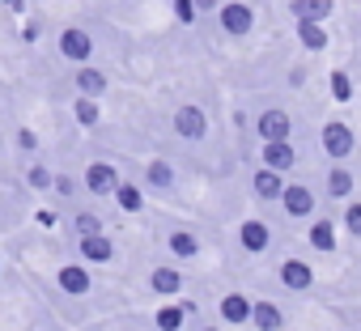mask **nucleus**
<instances>
[{
    "label": "nucleus",
    "instance_id": "f257e3e1",
    "mask_svg": "<svg viewBox=\"0 0 361 331\" xmlns=\"http://www.w3.org/2000/svg\"><path fill=\"white\" fill-rule=\"evenodd\" d=\"M174 132H178V136H188V140H200V136L209 132L204 111H200V106H178V115H174Z\"/></svg>",
    "mask_w": 361,
    "mask_h": 331
},
{
    "label": "nucleus",
    "instance_id": "f03ea898",
    "mask_svg": "<svg viewBox=\"0 0 361 331\" xmlns=\"http://www.w3.org/2000/svg\"><path fill=\"white\" fill-rule=\"evenodd\" d=\"M323 149H327L331 157H348V153H353V132H348L344 123H327V127H323Z\"/></svg>",
    "mask_w": 361,
    "mask_h": 331
},
{
    "label": "nucleus",
    "instance_id": "7ed1b4c3",
    "mask_svg": "<svg viewBox=\"0 0 361 331\" xmlns=\"http://www.w3.org/2000/svg\"><path fill=\"white\" fill-rule=\"evenodd\" d=\"M85 187L94 192V196H111V192H119V175L111 170V166H90V175H85Z\"/></svg>",
    "mask_w": 361,
    "mask_h": 331
},
{
    "label": "nucleus",
    "instance_id": "20e7f679",
    "mask_svg": "<svg viewBox=\"0 0 361 331\" xmlns=\"http://www.w3.org/2000/svg\"><path fill=\"white\" fill-rule=\"evenodd\" d=\"M60 51H64L68 60H90L94 43H90V35H85V30H64V35H60Z\"/></svg>",
    "mask_w": 361,
    "mask_h": 331
},
{
    "label": "nucleus",
    "instance_id": "39448f33",
    "mask_svg": "<svg viewBox=\"0 0 361 331\" xmlns=\"http://www.w3.org/2000/svg\"><path fill=\"white\" fill-rule=\"evenodd\" d=\"M251 22H255V18H251L247 5H226V9H221V26H226V35H247Z\"/></svg>",
    "mask_w": 361,
    "mask_h": 331
},
{
    "label": "nucleus",
    "instance_id": "423d86ee",
    "mask_svg": "<svg viewBox=\"0 0 361 331\" xmlns=\"http://www.w3.org/2000/svg\"><path fill=\"white\" fill-rule=\"evenodd\" d=\"M264 166H272V170H289V166H293L289 140H268V144H264Z\"/></svg>",
    "mask_w": 361,
    "mask_h": 331
},
{
    "label": "nucleus",
    "instance_id": "0eeeda50",
    "mask_svg": "<svg viewBox=\"0 0 361 331\" xmlns=\"http://www.w3.org/2000/svg\"><path fill=\"white\" fill-rule=\"evenodd\" d=\"M331 13V0H293V18L298 22H323Z\"/></svg>",
    "mask_w": 361,
    "mask_h": 331
},
{
    "label": "nucleus",
    "instance_id": "6e6552de",
    "mask_svg": "<svg viewBox=\"0 0 361 331\" xmlns=\"http://www.w3.org/2000/svg\"><path fill=\"white\" fill-rule=\"evenodd\" d=\"M259 132H264V140H285L289 136V115L285 111H268L259 119Z\"/></svg>",
    "mask_w": 361,
    "mask_h": 331
},
{
    "label": "nucleus",
    "instance_id": "1a4fd4ad",
    "mask_svg": "<svg viewBox=\"0 0 361 331\" xmlns=\"http://www.w3.org/2000/svg\"><path fill=\"white\" fill-rule=\"evenodd\" d=\"M251 310H255V306H251L243 293H230V297L221 301V318H226V323H247V318H251Z\"/></svg>",
    "mask_w": 361,
    "mask_h": 331
},
{
    "label": "nucleus",
    "instance_id": "9d476101",
    "mask_svg": "<svg viewBox=\"0 0 361 331\" xmlns=\"http://www.w3.org/2000/svg\"><path fill=\"white\" fill-rule=\"evenodd\" d=\"M255 192H259L264 200H276V196H285L281 170H272V166H268V170H259V175H255Z\"/></svg>",
    "mask_w": 361,
    "mask_h": 331
},
{
    "label": "nucleus",
    "instance_id": "9b49d317",
    "mask_svg": "<svg viewBox=\"0 0 361 331\" xmlns=\"http://www.w3.org/2000/svg\"><path fill=\"white\" fill-rule=\"evenodd\" d=\"M285 208H289L293 217H306V213L314 208V196H310L306 187H285Z\"/></svg>",
    "mask_w": 361,
    "mask_h": 331
},
{
    "label": "nucleus",
    "instance_id": "f8f14e48",
    "mask_svg": "<svg viewBox=\"0 0 361 331\" xmlns=\"http://www.w3.org/2000/svg\"><path fill=\"white\" fill-rule=\"evenodd\" d=\"M268 242H272V234H268L264 221H247V225H243V246H247V251H264Z\"/></svg>",
    "mask_w": 361,
    "mask_h": 331
},
{
    "label": "nucleus",
    "instance_id": "ddd939ff",
    "mask_svg": "<svg viewBox=\"0 0 361 331\" xmlns=\"http://www.w3.org/2000/svg\"><path fill=\"white\" fill-rule=\"evenodd\" d=\"M81 255L94 259V263H106V259H111V242H106L102 234H90V238H81Z\"/></svg>",
    "mask_w": 361,
    "mask_h": 331
},
{
    "label": "nucleus",
    "instance_id": "4468645a",
    "mask_svg": "<svg viewBox=\"0 0 361 331\" xmlns=\"http://www.w3.org/2000/svg\"><path fill=\"white\" fill-rule=\"evenodd\" d=\"M281 280H285L289 289H310V268L298 263V259H289V263L281 268Z\"/></svg>",
    "mask_w": 361,
    "mask_h": 331
},
{
    "label": "nucleus",
    "instance_id": "2eb2a0df",
    "mask_svg": "<svg viewBox=\"0 0 361 331\" xmlns=\"http://www.w3.org/2000/svg\"><path fill=\"white\" fill-rule=\"evenodd\" d=\"M298 39H302L310 51H323V47H327V35H323L319 22H298Z\"/></svg>",
    "mask_w": 361,
    "mask_h": 331
},
{
    "label": "nucleus",
    "instance_id": "dca6fc26",
    "mask_svg": "<svg viewBox=\"0 0 361 331\" xmlns=\"http://www.w3.org/2000/svg\"><path fill=\"white\" fill-rule=\"evenodd\" d=\"M77 85H81V94H85V98H98V94L106 89V77H102V73H94V68H81V73H77Z\"/></svg>",
    "mask_w": 361,
    "mask_h": 331
},
{
    "label": "nucleus",
    "instance_id": "f3484780",
    "mask_svg": "<svg viewBox=\"0 0 361 331\" xmlns=\"http://www.w3.org/2000/svg\"><path fill=\"white\" fill-rule=\"evenodd\" d=\"M149 285H153V293H174L183 280H178V272H174V268H157V272L149 276Z\"/></svg>",
    "mask_w": 361,
    "mask_h": 331
},
{
    "label": "nucleus",
    "instance_id": "a211bd4d",
    "mask_svg": "<svg viewBox=\"0 0 361 331\" xmlns=\"http://www.w3.org/2000/svg\"><path fill=\"white\" fill-rule=\"evenodd\" d=\"M251 318H255V327H264V331H276V327H281V310L268 306V301H259V306L251 310Z\"/></svg>",
    "mask_w": 361,
    "mask_h": 331
},
{
    "label": "nucleus",
    "instance_id": "6ab92c4d",
    "mask_svg": "<svg viewBox=\"0 0 361 331\" xmlns=\"http://www.w3.org/2000/svg\"><path fill=\"white\" fill-rule=\"evenodd\" d=\"M60 285H64L68 293H85V289H90V276H85L81 268H64V272H60Z\"/></svg>",
    "mask_w": 361,
    "mask_h": 331
},
{
    "label": "nucleus",
    "instance_id": "aec40b11",
    "mask_svg": "<svg viewBox=\"0 0 361 331\" xmlns=\"http://www.w3.org/2000/svg\"><path fill=\"white\" fill-rule=\"evenodd\" d=\"M327 192H331L336 200H340V196H348V192H353V175H348V170H331V179H327Z\"/></svg>",
    "mask_w": 361,
    "mask_h": 331
},
{
    "label": "nucleus",
    "instance_id": "412c9836",
    "mask_svg": "<svg viewBox=\"0 0 361 331\" xmlns=\"http://www.w3.org/2000/svg\"><path fill=\"white\" fill-rule=\"evenodd\" d=\"M310 242H314L319 251H331V246H336V234H331V225H327V221H314V230H310Z\"/></svg>",
    "mask_w": 361,
    "mask_h": 331
},
{
    "label": "nucleus",
    "instance_id": "4be33fe9",
    "mask_svg": "<svg viewBox=\"0 0 361 331\" xmlns=\"http://www.w3.org/2000/svg\"><path fill=\"white\" fill-rule=\"evenodd\" d=\"M170 251L183 255V259H192V255H196V238H192V234H170Z\"/></svg>",
    "mask_w": 361,
    "mask_h": 331
},
{
    "label": "nucleus",
    "instance_id": "5701e85b",
    "mask_svg": "<svg viewBox=\"0 0 361 331\" xmlns=\"http://www.w3.org/2000/svg\"><path fill=\"white\" fill-rule=\"evenodd\" d=\"M170 179H174V170H170L166 161H153V166H149V183H153V187H170Z\"/></svg>",
    "mask_w": 361,
    "mask_h": 331
},
{
    "label": "nucleus",
    "instance_id": "b1692460",
    "mask_svg": "<svg viewBox=\"0 0 361 331\" xmlns=\"http://www.w3.org/2000/svg\"><path fill=\"white\" fill-rule=\"evenodd\" d=\"M115 196H119V208H128V213H136V208H140V192H136V187H123V183H119V192H115Z\"/></svg>",
    "mask_w": 361,
    "mask_h": 331
},
{
    "label": "nucleus",
    "instance_id": "393cba45",
    "mask_svg": "<svg viewBox=\"0 0 361 331\" xmlns=\"http://www.w3.org/2000/svg\"><path fill=\"white\" fill-rule=\"evenodd\" d=\"M77 230H81V238H90V234H102V221L94 213H81L77 217Z\"/></svg>",
    "mask_w": 361,
    "mask_h": 331
},
{
    "label": "nucleus",
    "instance_id": "a878e982",
    "mask_svg": "<svg viewBox=\"0 0 361 331\" xmlns=\"http://www.w3.org/2000/svg\"><path fill=\"white\" fill-rule=\"evenodd\" d=\"M178 323H183V310H161L157 314V327L161 331H178Z\"/></svg>",
    "mask_w": 361,
    "mask_h": 331
},
{
    "label": "nucleus",
    "instance_id": "bb28decb",
    "mask_svg": "<svg viewBox=\"0 0 361 331\" xmlns=\"http://www.w3.org/2000/svg\"><path fill=\"white\" fill-rule=\"evenodd\" d=\"M77 119H81V123H98V106H94V98L77 102Z\"/></svg>",
    "mask_w": 361,
    "mask_h": 331
},
{
    "label": "nucleus",
    "instance_id": "cd10ccee",
    "mask_svg": "<svg viewBox=\"0 0 361 331\" xmlns=\"http://www.w3.org/2000/svg\"><path fill=\"white\" fill-rule=\"evenodd\" d=\"M174 13L178 22H196V0H174Z\"/></svg>",
    "mask_w": 361,
    "mask_h": 331
},
{
    "label": "nucleus",
    "instance_id": "c85d7f7f",
    "mask_svg": "<svg viewBox=\"0 0 361 331\" xmlns=\"http://www.w3.org/2000/svg\"><path fill=\"white\" fill-rule=\"evenodd\" d=\"M331 94H336L340 102H344V98L353 94V85H348V77H344V73H336V77H331Z\"/></svg>",
    "mask_w": 361,
    "mask_h": 331
},
{
    "label": "nucleus",
    "instance_id": "c756f323",
    "mask_svg": "<svg viewBox=\"0 0 361 331\" xmlns=\"http://www.w3.org/2000/svg\"><path fill=\"white\" fill-rule=\"evenodd\" d=\"M344 225H348L353 234H361V204H353V208H348V217H344Z\"/></svg>",
    "mask_w": 361,
    "mask_h": 331
},
{
    "label": "nucleus",
    "instance_id": "7c9ffc66",
    "mask_svg": "<svg viewBox=\"0 0 361 331\" xmlns=\"http://www.w3.org/2000/svg\"><path fill=\"white\" fill-rule=\"evenodd\" d=\"M30 183H35V187H51V175H47V170H39V166H35V170H30Z\"/></svg>",
    "mask_w": 361,
    "mask_h": 331
},
{
    "label": "nucleus",
    "instance_id": "2f4dec72",
    "mask_svg": "<svg viewBox=\"0 0 361 331\" xmlns=\"http://www.w3.org/2000/svg\"><path fill=\"white\" fill-rule=\"evenodd\" d=\"M56 192L60 196H73V179H56Z\"/></svg>",
    "mask_w": 361,
    "mask_h": 331
},
{
    "label": "nucleus",
    "instance_id": "473e14b6",
    "mask_svg": "<svg viewBox=\"0 0 361 331\" xmlns=\"http://www.w3.org/2000/svg\"><path fill=\"white\" fill-rule=\"evenodd\" d=\"M196 9H217V0H196Z\"/></svg>",
    "mask_w": 361,
    "mask_h": 331
}]
</instances>
